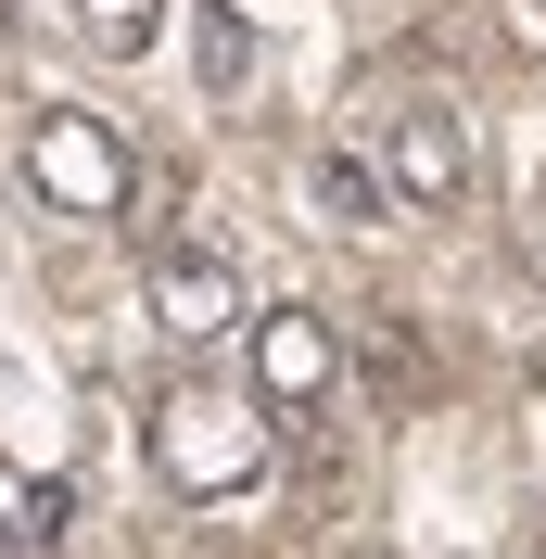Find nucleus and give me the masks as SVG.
Listing matches in <instances>:
<instances>
[{"label":"nucleus","instance_id":"nucleus-1","mask_svg":"<svg viewBox=\"0 0 546 559\" xmlns=\"http://www.w3.org/2000/svg\"><path fill=\"white\" fill-rule=\"evenodd\" d=\"M153 471L178 496H241L268 471V419L241 407V394H166L153 407Z\"/></svg>","mask_w":546,"mask_h":559},{"label":"nucleus","instance_id":"nucleus-2","mask_svg":"<svg viewBox=\"0 0 546 559\" xmlns=\"http://www.w3.org/2000/svg\"><path fill=\"white\" fill-rule=\"evenodd\" d=\"M26 191L51 216H115L128 204V140L103 128V115H76V103H51L26 128Z\"/></svg>","mask_w":546,"mask_h":559},{"label":"nucleus","instance_id":"nucleus-3","mask_svg":"<svg viewBox=\"0 0 546 559\" xmlns=\"http://www.w3.org/2000/svg\"><path fill=\"white\" fill-rule=\"evenodd\" d=\"M331 369H343V344H331V318H318V306L254 318V407H268V419H318Z\"/></svg>","mask_w":546,"mask_h":559},{"label":"nucleus","instance_id":"nucleus-4","mask_svg":"<svg viewBox=\"0 0 546 559\" xmlns=\"http://www.w3.org/2000/svg\"><path fill=\"white\" fill-rule=\"evenodd\" d=\"M381 191L394 204H458L471 191V128L458 115H394L381 128Z\"/></svg>","mask_w":546,"mask_h":559},{"label":"nucleus","instance_id":"nucleus-5","mask_svg":"<svg viewBox=\"0 0 546 559\" xmlns=\"http://www.w3.org/2000/svg\"><path fill=\"white\" fill-rule=\"evenodd\" d=\"M229 318H241L229 254H153V331H166L178 356H191V344H216Z\"/></svg>","mask_w":546,"mask_h":559},{"label":"nucleus","instance_id":"nucleus-6","mask_svg":"<svg viewBox=\"0 0 546 559\" xmlns=\"http://www.w3.org/2000/svg\"><path fill=\"white\" fill-rule=\"evenodd\" d=\"M191 64H204V90H216V103L254 76V26H241L229 0H191Z\"/></svg>","mask_w":546,"mask_h":559},{"label":"nucleus","instance_id":"nucleus-7","mask_svg":"<svg viewBox=\"0 0 546 559\" xmlns=\"http://www.w3.org/2000/svg\"><path fill=\"white\" fill-rule=\"evenodd\" d=\"M76 38H90L103 64H140V51L166 38V0H76Z\"/></svg>","mask_w":546,"mask_h":559},{"label":"nucleus","instance_id":"nucleus-8","mask_svg":"<svg viewBox=\"0 0 546 559\" xmlns=\"http://www.w3.org/2000/svg\"><path fill=\"white\" fill-rule=\"evenodd\" d=\"M369 382H381V394H432V344H419L407 318H381V331H369Z\"/></svg>","mask_w":546,"mask_h":559},{"label":"nucleus","instance_id":"nucleus-9","mask_svg":"<svg viewBox=\"0 0 546 559\" xmlns=\"http://www.w3.org/2000/svg\"><path fill=\"white\" fill-rule=\"evenodd\" d=\"M318 204H331L343 229H369V216H381V166H356V153H331V166H318Z\"/></svg>","mask_w":546,"mask_h":559},{"label":"nucleus","instance_id":"nucleus-10","mask_svg":"<svg viewBox=\"0 0 546 559\" xmlns=\"http://www.w3.org/2000/svg\"><path fill=\"white\" fill-rule=\"evenodd\" d=\"M64 522H76V484H26L13 496V547H64Z\"/></svg>","mask_w":546,"mask_h":559},{"label":"nucleus","instance_id":"nucleus-11","mask_svg":"<svg viewBox=\"0 0 546 559\" xmlns=\"http://www.w3.org/2000/svg\"><path fill=\"white\" fill-rule=\"evenodd\" d=\"M521 267H534V280H546V204H534V216H521Z\"/></svg>","mask_w":546,"mask_h":559},{"label":"nucleus","instance_id":"nucleus-12","mask_svg":"<svg viewBox=\"0 0 546 559\" xmlns=\"http://www.w3.org/2000/svg\"><path fill=\"white\" fill-rule=\"evenodd\" d=\"M0 559H13V522H0Z\"/></svg>","mask_w":546,"mask_h":559},{"label":"nucleus","instance_id":"nucleus-13","mask_svg":"<svg viewBox=\"0 0 546 559\" xmlns=\"http://www.w3.org/2000/svg\"><path fill=\"white\" fill-rule=\"evenodd\" d=\"M534 13H546V0H534Z\"/></svg>","mask_w":546,"mask_h":559}]
</instances>
